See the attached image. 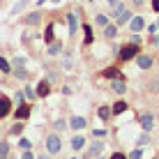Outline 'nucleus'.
I'll return each mask as SVG.
<instances>
[{
	"mask_svg": "<svg viewBox=\"0 0 159 159\" xmlns=\"http://www.w3.org/2000/svg\"><path fill=\"white\" fill-rule=\"evenodd\" d=\"M62 95L69 97V95H72V88H69V85H62Z\"/></svg>",
	"mask_w": 159,
	"mask_h": 159,
	"instance_id": "nucleus-44",
	"label": "nucleus"
},
{
	"mask_svg": "<svg viewBox=\"0 0 159 159\" xmlns=\"http://www.w3.org/2000/svg\"><path fill=\"white\" fill-rule=\"evenodd\" d=\"M44 42H46V44L56 42V23H48L46 25V30H44Z\"/></svg>",
	"mask_w": 159,
	"mask_h": 159,
	"instance_id": "nucleus-22",
	"label": "nucleus"
},
{
	"mask_svg": "<svg viewBox=\"0 0 159 159\" xmlns=\"http://www.w3.org/2000/svg\"><path fill=\"white\" fill-rule=\"evenodd\" d=\"M83 145H85V139L81 134H76L72 139V150H83Z\"/></svg>",
	"mask_w": 159,
	"mask_h": 159,
	"instance_id": "nucleus-28",
	"label": "nucleus"
},
{
	"mask_svg": "<svg viewBox=\"0 0 159 159\" xmlns=\"http://www.w3.org/2000/svg\"><path fill=\"white\" fill-rule=\"evenodd\" d=\"M108 159H129V157L125 155V152H113V155L108 157Z\"/></svg>",
	"mask_w": 159,
	"mask_h": 159,
	"instance_id": "nucleus-39",
	"label": "nucleus"
},
{
	"mask_svg": "<svg viewBox=\"0 0 159 159\" xmlns=\"http://www.w3.org/2000/svg\"><path fill=\"white\" fill-rule=\"evenodd\" d=\"M44 2H48V0H37V2H35V5H37V7H42V5H44Z\"/></svg>",
	"mask_w": 159,
	"mask_h": 159,
	"instance_id": "nucleus-46",
	"label": "nucleus"
},
{
	"mask_svg": "<svg viewBox=\"0 0 159 159\" xmlns=\"http://www.w3.org/2000/svg\"><path fill=\"white\" fill-rule=\"evenodd\" d=\"M51 2H53V5H60V2H62V0H51Z\"/></svg>",
	"mask_w": 159,
	"mask_h": 159,
	"instance_id": "nucleus-49",
	"label": "nucleus"
},
{
	"mask_svg": "<svg viewBox=\"0 0 159 159\" xmlns=\"http://www.w3.org/2000/svg\"><path fill=\"white\" fill-rule=\"evenodd\" d=\"M74 67V60H72V53L65 51L62 53V69H72Z\"/></svg>",
	"mask_w": 159,
	"mask_h": 159,
	"instance_id": "nucleus-31",
	"label": "nucleus"
},
{
	"mask_svg": "<svg viewBox=\"0 0 159 159\" xmlns=\"http://www.w3.org/2000/svg\"><path fill=\"white\" fill-rule=\"evenodd\" d=\"M143 28H145V19L143 16H134V19L129 21V30L131 32H141Z\"/></svg>",
	"mask_w": 159,
	"mask_h": 159,
	"instance_id": "nucleus-19",
	"label": "nucleus"
},
{
	"mask_svg": "<svg viewBox=\"0 0 159 159\" xmlns=\"http://www.w3.org/2000/svg\"><path fill=\"white\" fill-rule=\"evenodd\" d=\"M108 88H111V92H116V95H125V92H127V81L125 79H113L111 83H108Z\"/></svg>",
	"mask_w": 159,
	"mask_h": 159,
	"instance_id": "nucleus-14",
	"label": "nucleus"
},
{
	"mask_svg": "<svg viewBox=\"0 0 159 159\" xmlns=\"http://www.w3.org/2000/svg\"><path fill=\"white\" fill-rule=\"evenodd\" d=\"M53 129H56V131H65V129H69V120L58 118L56 122H53Z\"/></svg>",
	"mask_w": 159,
	"mask_h": 159,
	"instance_id": "nucleus-29",
	"label": "nucleus"
},
{
	"mask_svg": "<svg viewBox=\"0 0 159 159\" xmlns=\"http://www.w3.org/2000/svg\"><path fill=\"white\" fill-rule=\"evenodd\" d=\"M148 92H159V76H155L152 81H148Z\"/></svg>",
	"mask_w": 159,
	"mask_h": 159,
	"instance_id": "nucleus-33",
	"label": "nucleus"
},
{
	"mask_svg": "<svg viewBox=\"0 0 159 159\" xmlns=\"http://www.w3.org/2000/svg\"><path fill=\"white\" fill-rule=\"evenodd\" d=\"M46 53H48V56H62V42H51V44H46Z\"/></svg>",
	"mask_w": 159,
	"mask_h": 159,
	"instance_id": "nucleus-18",
	"label": "nucleus"
},
{
	"mask_svg": "<svg viewBox=\"0 0 159 159\" xmlns=\"http://www.w3.org/2000/svg\"><path fill=\"white\" fill-rule=\"evenodd\" d=\"M141 157H143V148H136V150H131V155H129V159H141Z\"/></svg>",
	"mask_w": 159,
	"mask_h": 159,
	"instance_id": "nucleus-34",
	"label": "nucleus"
},
{
	"mask_svg": "<svg viewBox=\"0 0 159 159\" xmlns=\"http://www.w3.org/2000/svg\"><path fill=\"white\" fill-rule=\"evenodd\" d=\"M37 159H53V157H48V155H39Z\"/></svg>",
	"mask_w": 159,
	"mask_h": 159,
	"instance_id": "nucleus-48",
	"label": "nucleus"
},
{
	"mask_svg": "<svg viewBox=\"0 0 159 159\" xmlns=\"http://www.w3.org/2000/svg\"><path fill=\"white\" fill-rule=\"evenodd\" d=\"M30 113H32V106L23 102V104H19V106H16V111H14V118H16V120H23V122H25V120L30 118Z\"/></svg>",
	"mask_w": 159,
	"mask_h": 159,
	"instance_id": "nucleus-10",
	"label": "nucleus"
},
{
	"mask_svg": "<svg viewBox=\"0 0 159 159\" xmlns=\"http://www.w3.org/2000/svg\"><path fill=\"white\" fill-rule=\"evenodd\" d=\"M25 62H28V60H25L23 56H16V58L12 60V74H14L19 81H28V79H30V72L25 69Z\"/></svg>",
	"mask_w": 159,
	"mask_h": 159,
	"instance_id": "nucleus-2",
	"label": "nucleus"
},
{
	"mask_svg": "<svg viewBox=\"0 0 159 159\" xmlns=\"http://www.w3.org/2000/svg\"><path fill=\"white\" fill-rule=\"evenodd\" d=\"M12 113V99L7 95H0V120H5Z\"/></svg>",
	"mask_w": 159,
	"mask_h": 159,
	"instance_id": "nucleus-12",
	"label": "nucleus"
},
{
	"mask_svg": "<svg viewBox=\"0 0 159 159\" xmlns=\"http://www.w3.org/2000/svg\"><path fill=\"white\" fill-rule=\"evenodd\" d=\"M155 159H159V152H157V157H155Z\"/></svg>",
	"mask_w": 159,
	"mask_h": 159,
	"instance_id": "nucleus-51",
	"label": "nucleus"
},
{
	"mask_svg": "<svg viewBox=\"0 0 159 159\" xmlns=\"http://www.w3.org/2000/svg\"><path fill=\"white\" fill-rule=\"evenodd\" d=\"M111 108H113V116H122V113H125V111H129V104H127V102H125V99H118V102H116V104H113V106H111Z\"/></svg>",
	"mask_w": 159,
	"mask_h": 159,
	"instance_id": "nucleus-21",
	"label": "nucleus"
},
{
	"mask_svg": "<svg viewBox=\"0 0 159 159\" xmlns=\"http://www.w3.org/2000/svg\"><path fill=\"white\" fill-rule=\"evenodd\" d=\"M14 97H16V106H19V104H23V102H25V92H23V90H19V92H16Z\"/></svg>",
	"mask_w": 159,
	"mask_h": 159,
	"instance_id": "nucleus-37",
	"label": "nucleus"
},
{
	"mask_svg": "<svg viewBox=\"0 0 159 159\" xmlns=\"http://www.w3.org/2000/svg\"><path fill=\"white\" fill-rule=\"evenodd\" d=\"M150 5H152V9L159 14V0H150Z\"/></svg>",
	"mask_w": 159,
	"mask_h": 159,
	"instance_id": "nucleus-43",
	"label": "nucleus"
},
{
	"mask_svg": "<svg viewBox=\"0 0 159 159\" xmlns=\"http://www.w3.org/2000/svg\"><path fill=\"white\" fill-rule=\"evenodd\" d=\"M106 134H108V129H92V136H95V139H104Z\"/></svg>",
	"mask_w": 159,
	"mask_h": 159,
	"instance_id": "nucleus-35",
	"label": "nucleus"
},
{
	"mask_svg": "<svg viewBox=\"0 0 159 159\" xmlns=\"http://www.w3.org/2000/svg\"><path fill=\"white\" fill-rule=\"evenodd\" d=\"M12 155V148H9L7 141H0V159H9Z\"/></svg>",
	"mask_w": 159,
	"mask_h": 159,
	"instance_id": "nucleus-26",
	"label": "nucleus"
},
{
	"mask_svg": "<svg viewBox=\"0 0 159 159\" xmlns=\"http://www.w3.org/2000/svg\"><path fill=\"white\" fill-rule=\"evenodd\" d=\"M97 116H99V120L108 122V120L113 118V108L108 106V104H104V106H99V108H97Z\"/></svg>",
	"mask_w": 159,
	"mask_h": 159,
	"instance_id": "nucleus-20",
	"label": "nucleus"
},
{
	"mask_svg": "<svg viewBox=\"0 0 159 159\" xmlns=\"http://www.w3.org/2000/svg\"><path fill=\"white\" fill-rule=\"evenodd\" d=\"M108 23H111V16H108V14H97L95 16V25H99V28H104V25H108Z\"/></svg>",
	"mask_w": 159,
	"mask_h": 159,
	"instance_id": "nucleus-25",
	"label": "nucleus"
},
{
	"mask_svg": "<svg viewBox=\"0 0 159 159\" xmlns=\"http://www.w3.org/2000/svg\"><path fill=\"white\" fill-rule=\"evenodd\" d=\"M85 127H88V120L85 118H81V116H72V118H69V129L81 131V129H85Z\"/></svg>",
	"mask_w": 159,
	"mask_h": 159,
	"instance_id": "nucleus-17",
	"label": "nucleus"
},
{
	"mask_svg": "<svg viewBox=\"0 0 159 159\" xmlns=\"http://www.w3.org/2000/svg\"><path fill=\"white\" fill-rule=\"evenodd\" d=\"M139 122H141V127H143V131H152V129H155V116H152L150 111L141 113V116H139Z\"/></svg>",
	"mask_w": 159,
	"mask_h": 159,
	"instance_id": "nucleus-7",
	"label": "nucleus"
},
{
	"mask_svg": "<svg viewBox=\"0 0 159 159\" xmlns=\"http://www.w3.org/2000/svg\"><path fill=\"white\" fill-rule=\"evenodd\" d=\"M99 76H102V79H108V81H113V79H125V74L120 72L118 65H116V67H106V69H102ZM125 81H127V79H125Z\"/></svg>",
	"mask_w": 159,
	"mask_h": 159,
	"instance_id": "nucleus-8",
	"label": "nucleus"
},
{
	"mask_svg": "<svg viewBox=\"0 0 159 159\" xmlns=\"http://www.w3.org/2000/svg\"><path fill=\"white\" fill-rule=\"evenodd\" d=\"M157 25H159V21H157Z\"/></svg>",
	"mask_w": 159,
	"mask_h": 159,
	"instance_id": "nucleus-52",
	"label": "nucleus"
},
{
	"mask_svg": "<svg viewBox=\"0 0 159 159\" xmlns=\"http://www.w3.org/2000/svg\"><path fill=\"white\" fill-rule=\"evenodd\" d=\"M81 30H83V46H92L95 42V32H92V25L90 23H81Z\"/></svg>",
	"mask_w": 159,
	"mask_h": 159,
	"instance_id": "nucleus-13",
	"label": "nucleus"
},
{
	"mask_svg": "<svg viewBox=\"0 0 159 159\" xmlns=\"http://www.w3.org/2000/svg\"><path fill=\"white\" fill-rule=\"evenodd\" d=\"M150 44H152V46H159V35H157V32L150 37Z\"/></svg>",
	"mask_w": 159,
	"mask_h": 159,
	"instance_id": "nucleus-41",
	"label": "nucleus"
},
{
	"mask_svg": "<svg viewBox=\"0 0 159 159\" xmlns=\"http://www.w3.org/2000/svg\"><path fill=\"white\" fill-rule=\"evenodd\" d=\"M21 159H37V157L32 155V150H23V155H21Z\"/></svg>",
	"mask_w": 159,
	"mask_h": 159,
	"instance_id": "nucleus-40",
	"label": "nucleus"
},
{
	"mask_svg": "<svg viewBox=\"0 0 159 159\" xmlns=\"http://www.w3.org/2000/svg\"><path fill=\"white\" fill-rule=\"evenodd\" d=\"M19 148H21V150H30V148H32V143H30L28 139H21V141H19Z\"/></svg>",
	"mask_w": 159,
	"mask_h": 159,
	"instance_id": "nucleus-36",
	"label": "nucleus"
},
{
	"mask_svg": "<svg viewBox=\"0 0 159 159\" xmlns=\"http://www.w3.org/2000/svg\"><path fill=\"white\" fill-rule=\"evenodd\" d=\"M159 30V25L157 23H152V25H148V32H150V35H155V32Z\"/></svg>",
	"mask_w": 159,
	"mask_h": 159,
	"instance_id": "nucleus-42",
	"label": "nucleus"
},
{
	"mask_svg": "<svg viewBox=\"0 0 159 159\" xmlns=\"http://www.w3.org/2000/svg\"><path fill=\"white\" fill-rule=\"evenodd\" d=\"M143 2H145V0H131V5H134V7H141Z\"/></svg>",
	"mask_w": 159,
	"mask_h": 159,
	"instance_id": "nucleus-45",
	"label": "nucleus"
},
{
	"mask_svg": "<svg viewBox=\"0 0 159 159\" xmlns=\"http://www.w3.org/2000/svg\"><path fill=\"white\" fill-rule=\"evenodd\" d=\"M106 2H108V5H111V7H113V5H118V2H120V0H106Z\"/></svg>",
	"mask_w": 159,
	"mask_h": 159,
	"instance_id": "nucleus-47",
	"label": "nucleus"
},
{
	"mask_svg": "<svg viewBox=\"0 0 159 159\" xmlns=\"http://www.w3.org/2000/svg\"><path fill=\"white\" fill-rule=\"evenodd\" d=\"M125 9H127V5H125V2H118V5H113V7H111V12H108V16H111V19H118V16L122 14Z\"/></svg>",
	"mask_w": 159,
	"mask_h": 159,
	"instance_id": "nucleus-24",
	"label": "nucleus"
},
{
	"mask_svg": "<svg viewBox=\"0 0 159 159\" xmlns=\"http://www.w3.org/2000/svg\"><path fill=\"white\" fill-rule=\"evenodd\" d=\"M131 19H134V12H131V9L127 7V9H125V12L116 19V21H113V23H116L118 28H125V25H129V21H131Z\"/></svg>",
	"mask_w": 159,
	"mask_h": 159,
	"instance_id": "nucleus-16",
	"label": "nucleus"
},
{
	"mask_svg": "<svg viewBox=\"0 0 159 159\" xmlns=\"http://www.w3.org/2000/svg\"><path fill=\"white\" fill-rule=\"evenodd\" d=\"M35 90H37V97H39V99L48 97V95H51V81H48L46 76H44V79L39 81V83H37V88H35Z\"/></svg>",
	"mask_w": 159,
	"mask_h": 159,
	"instance_id": "nucleus-11",
	"label": "nucleus"
},
{
	"mask_svg": "<svg viewBox=\"0 0 159 159\" xmlns=\"http://www.w3.org/2000/svg\"><path fill=\"white\" fill-rule=\"evenodd\" d=\"M67 30H69V37H76V32H79V28H81V23H79V14L76 12H69L67 16Z\"/></svg>",
	"mask_w": 159,
	"mask_h": 159,
	"instance_id": "nucleus-6",
	"label": "nucleus"
},
{
	"mask_svg": "<svg viewBox=\"0 0 159 159\" xmlns=\"http://www.w3.org/2000/svg\"><path fill=\"white\" fill-rule=\"evenodd\" d=\"M95 159H104V157H102V155H99V157H95Z\"/></svg>",
	"mask_w": 159,
	"mask_h": 159,
	"instance_id": "nucleus-50",
	"label": "nucleus"
},
{
	"mask_svg": "<svg viewBox=\"0 0 159 159\" xmlns=\"http://www.w3.org/2000/svg\"><path fill=\"white\" fill-rule=\"evenodd\" d=\"M23 129H25L23 120H16V122L12 125V127H9V131H7V134H9V136H21V134H23Z\"/></svg>",
	"mask_w": 159,
	"mask_h": 159,
	"instance_id": "nucleus-23",
	"label": "nucleus"
},
{
	"mask_svg": "<svg viewBox=\"0 0 159 159\" xmlns=\"http://www.w3.org/2000/svg\"><path fill=\"white\" fill-rule=\"evenodd\" d=\"M104 141L102 139H95V141H90V148H88V152L83 155V159H95V157H99L102 152H104Z\"/></svg>",
	"mask_w": 159,
	"mask_h": 159,
	"instance_id": "nucleus-4",
	"label": "nucleus"
},
{
	"mask_svg": "<svg viewBox=\"0 0 159 159\" xmlns=\"http://www.w3.org/2000/svg\"><path fill=\"white\" fill-rule=\"evenodd\" d=\"M28 5H30V0H21V2H16L14 7H12V12H9V14H12V16H16V14H21V12H23L25 7H28Z\"/></svg>",
	"mask_w": 159,
	"mask_h": 159,
	"instance_id": "nucleus-27",
	"label": "nucleus"
},
{
	"mask_svg": "<svg viewBox=\"0 0 159 159\" xmlns=\"http://www.w3.org/2000/svg\"><path fill=\"white\" fill-rule=\"evenodd\" d=\"M118 30L120 28L116 23H108V25H104V28H102V35H104V39H106V42H113L118 37Z\"/></svg>",
	"mask_w": 159,
	"mask_h": 159,
	"instance_id": "nucleus-15",
	"label": "nucleus"
},
{
	"mask_svg": "<svg viewBox=\"0 0 159 159\" xmlns=\"http://www.w3.org/2000/svg\"><path fill=\"white\" fill-rule=\"evenodd\" d=\"M0 72L2 74H12V65H9V60L5 56H0Z\"/></svg>",
	"mask_w": 159,
	"mask_h": 159,
	"instance_id": "nucleus-32",
	"label": "nucleus"
},
{
	"mask_svg": "<svg viewBox=\"0 0 159 159\" xmlns=\"http://www.w3.org/2000/svg\"><path fill=\"white\" fill-rule=\"evenodd\" d=\"M44 148H46L48 155H58V152L62 150V141H60L58 134H48L46 139H44Z\"/></svg>",
	"mask_w": 159,
	"mask_h": 159,
	"instance_id": "nucleus-3",
	"label": "nucleus"
},
{
	"mask_svg": "<svg viewBox=\"0 0 159 159\" xmlns=\"http://www.w3.org/2000/svg\"><path fill=\"white\" fill-rule=\"evenodd\" d=\"M141 53V44H134V42H127L118 48V65H125L129 60H136V56Z\"/></svg>",
	"mask_w": 159,
	"mask_h": 159,
	"instance_id": "nucleus-1",
	"label": "nucleus"
},
{
	"mask_svg": "<svg viewBox=\"0 0 159 159\" xmlns=\"http://www.w3.org/2000/svg\"><path fill=\"white\" fill-rule=\"evenodd\" d=\"M136 65H139L141 69H152L155 67V58H152L150 53H139V56H136Z\"/></svg>",
	"mask_w": 159,
	"mask_h": 159,
	"instance_id": "nucleus-9",
	"label": "nucleus"
},
{
	"mask_svg": "<svg viewBox=\"0 0 159 159\" xmlns=\"http://www.w3.org/2000/svg\"><path fill=\"white\" fill-rule=\"evenodd\" d=\"M42 19H44V14L37 9V12H30V14H25L23 19H21V25H25V28H37V25L42 23Z\"/></svg>",
	"mask_w": 159,
	"mask_h": 159,
	"instance_id": "nucleus-5",
	"label": "nucleus"
},
{
	"mask_svg": "<svg viewBox=\"0 0 159 159\" xmlns=\"http://www.w3.org/2000/svg\"><path fill=\"white\" fill-rule=\"evenodd\" d=\"M148 141H150V136H148V131H145V134H141V136H139V145H145Z\"/></svg>",
	"mask_w": 159,
	"mask_h": 159,
	"instance_id": "nucleus-38",
	"label": "nucleus"
},
{
	"mask_svg": "<svg viewBox=\"0 0 159 159\" xmlns=\"http://www.w3.org/2000/svg\"><path fill=\"white\" fill-rule=\"evenodd\" d=\"M23 92H25V99H28V102H35V99H39V97H37V90H35L32 85H25V88H23Z\"/></svg>",
	"mask_w": 159,
	"mask_h": 159,
	"instance_id": "nucleus-30",
	"label": "nucleus"
}]
</instances>
